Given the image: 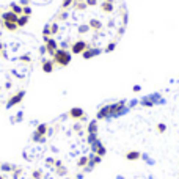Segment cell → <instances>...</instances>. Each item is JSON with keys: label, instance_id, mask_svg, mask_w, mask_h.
<instances>
[{"label": "cell", "instance_id": "1", "mask_svg": "<svg viewBox=\"0 0 179 179\" xmlns=\"http://www.w3.org/2000/svg\"><path fill=\"white\" fill-rule=\"evenodd\" d=\"M140 157V153H137V151H132V153H127L126 154V159L127 160H137Z\"/></svg>", "mask_w": 179, "mask_h": 179}, {"label": "cell", "instance_id": "2", "mask_svg": "<svg viewBox=\"0 0 179 179\" xmlns=\"http://www.w3.org/2000/svg\"><path fill=\"white\" fill-rule=\"evenodd\" d=\"M159 130H160V132H163V130H165V126H163V124H159Z\"/></svg>", "mask_w": 179, "mask_h": 179}, {"label": "cell", "instance_id": "3", "mask_svg": "<svg viewBox=\"0 0 179 179\" xmlns=\"http://www.w3.org/2000/svg\"><path fill=\"white\" fill-rule=\"evenodd\" d=\"M118 179H124V177H121V176H118Z\"/></svg>", "mask_w": 179, "mask_h": 179}]
</instances>
